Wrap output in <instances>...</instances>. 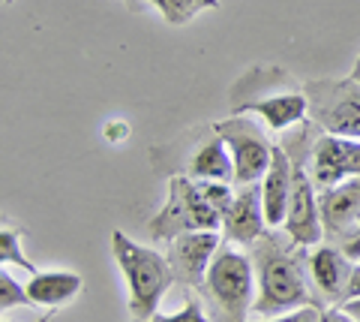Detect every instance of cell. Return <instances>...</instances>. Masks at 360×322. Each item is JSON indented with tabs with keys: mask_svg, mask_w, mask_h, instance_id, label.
<instances>
[{
	"mask_svg": "<svg viewBox=\"0 0 360 322\" xmlns=\"http://www.w3.org/2000/svg\"><path fill=\"white\" fill-rule=\"evenodd\" d=\"M300 244H276V238H258L250 253L252 271H255V304L252 314L258 316H276L288 314L295 307L309 304L307 274L297 259Z\"/></svg>",
	"mask_w": 360,
	"mask_h": 322,
	"instance_id": "cell-1",
	"label": "cell"
},
{
	"mask_svg": "<svg viewBox=\"0 0 360 322\" xmlns=\"http://www.w3.org/2000/svg\"><path fill=\"white\" fill-rule=\"evenodd\" d=\"M111 256L127 283V307L132 322H148L160 314V302L168 286L174 283V271L165 253L144 247V244L123 235L120 229L111 232Z\"/></svg>",
	"mask_w": 360,
	"mask_h": 322,
	"instance_id": "cell-2",
	"label": "cell"
},
{
	"mask_svg": "<svg viewBox=\"0 0 360 322\" xmlns=\"http://www.w3.org/2000/svg\"><path fill=\"white\" fill-rule=\"evenodd\" d=\"M285 70H250L231 91L234 115H258L267 130L285 132L309 115V97L300 87H279Z\"/></svg>",
	"mask_w": 360,
	"mask_h": 322,
	"instance_id": "cell-3",
	"label": "cell"
},
{
	"mask_svg": "<svg viewBox=\"0 0 360 322\" xmlns=\"http://www.w3.org/2000/svg\"><path fill=\"white\" fill-rule=\"evenodd\" d=\"M210 322H250L255 304L252 259L234 247H219L198 286Z\"/></svg>",
	"mask_w": 360,
	"mask_h": 322,
	"instance_id": "cell-4",
	"label": "cell"
},
{
	"mask_svg": "<svg viewBox=\"0 0 360 322\" xmlns=\"http://www.w3.org/2000/svg\"><path fill=\"white\" fill-rule=\"evenodd\" d=\"M201 229H222V217L213 211V205L201 193V184L195 178L172 175L168 178V199L160 214H153L148 232L153 241H174L184 232Z\"/></svg>",
	"mask_w": 360,
	"mask_h": 322,
	"instance_id": "cell-5",
	"label": "cell"
},
{
	"mask_svg": "<svg viewBox=\"0 0 360 322\" xmlns=\"http://www.w3.org/2000/svg\"><path fill=\"white\" fill-rule=\"evenodd\" d=\"M217 132L222 136L225 148L231 154L234 163V187L246 184H262L270 160H274V145L264 136V130L250 120L246 115H234L229 120H217Z\"/></svg>",
	"mask_w": 360,
	"mask_h": 322,
	"instance_id": "cell-6",
	"label": "cell"
},
{
	"mask_svg": "<svg viewBox=\"0 0 360 322\" xmlns=\"http://www.w3.org/2000/svg\"><path fill=\"white\" fill-rule=\"evenodd\" d=\"M303 91L309 97V115L324 132L360 139V82H309Z\"/></svg>",
	"mask_w": 360,
	"mask_h": 322,
	"instance_id": "cell-7",
	"label": "cell"
},
{
	"mask_svg": "<svg viewBox=\"0 0 360 322\" xmlns=\"http://www.w3.org/2000/svg\"><path fill=\"white\" fill-rule=\"evenodd\" d=\"M307 172L312 184L319 187V193L348 181V178H360V139L324 132L315 139Z\"/></svg>",
	"mask_w": 360,
	"mask_h": 322,
	"instance_id": "cell-8",
	"label": "cell"
},
{
	"mask_svg": "<svg viewBox=\"0 0 360 322\" xmlns=\"http://www.w3.org/2000/svg\"><path fill=\"white\" fill-rule=\"evenodd\" d=\"M285 235L288 241L300 244V247H315L324 238V220H321V205H319V187L312 184L309 172L295 163V184H291V199L285 211Z\"/></svg>",
	"mask_w": 360,
	"mask_h": 322,
	"instance_id": "cell-9",
	"label": "cell"
},
{
	"mask_svg": "<svg viewBox=\"0 0 360 322\" xmlns=\"http://www.w3.org/2000/svg\"><path fill=\"white\" fill-rule=\"evenodd\" d=\"M222 238L219 229H201V232H184L174 241H168V262H172L174 280H180L189 290H198L205 274L210 268L213 256L219 253Z\"/></svg>",
	"mask_w": 360,
	"mask_h": 322,
	"instance_id": "cell-10",
	"label": "cell"
},
{
	"mask_svg": "<svg viewBox=\"0 0 360 322\" xmlns=\"http://www.w3.org/2000/svg\"><path fill=\"white\" fill-rule=\"evenodd\" d=\"M189 136H193V148L186 151V160L180 163L177 175L195 178V181H229L231 184L234 163L217 127L210 124V127L189 130Z\"/></svg>",
	"mask_w": 360,
	"mask_h": 322,
	"instance_id": "cell-11",
	"label": "cell"
},
{
	"mask_svg": "<svg viewBox=\"0 0 360 322\" xmlns=\"http://www.w3.org/2000/svg\"><path fill=\"white\" fill-rule=\"evenodd\" d=\"M267 220L262 205V184H246L234 190V202L222 217V235L231 244H255L264 235Z\"/></svg>",
	"mask_w": 360,
	"mask_h": 322,
	"instance_id": "cell-12",
	"label": "cell"
},
{
	"mask_svg": "<svg viewBox=\"0 0 360 322\" xmlns=\"http://www.w3.org/2000/svg\"><path fill=\"white\" fill-rule=\"evenodd\" d=\"M309 277L324 298L330 304H342V295H345V286H348V277H352L354 268V259L348 256L342 247H330V244H315L312 253H309Z\"/></svg>",
	"mask_w": 360,
	"mask_h": 322,
	"instance_id": "cell-13",
	"label": "cell"
},
{
	"mask_svg": "<svg viewBox=\"0 0 360 322\" xmlns=\"http://www.w3.org/2000/svg\"><path fill=\"white\" fill-rule=\"evenodd\" d=\"M291 184H295V163L288 160V154L283 148L274 145V160H270L267 172L262 178V205H264L267 229H279L285 223Z\"/></svg>",
	"mask_w": 360,
	"mask_h": 322,
	"instance_id": "cell-14",
	"label": "cell"
},
{
	"mask_svg": "<svg viewBox=\"0 0 360 322\" xmlns=\"http://www.w3.org/2000/svg\"><path fill=\"white\" fill-rule=\"evenodd\" d=\"M319 205L324 229L333 235H352L360 223V178H348L330 190H321Z\"/></svg>",
	"mask_w": 360,
	"mask_h": 322,
	"instance_id": "cell-15",
	"label": "cell"
},
{
	"mask_svg": "<svg viewBox=\"0 0 360 322\" xmlns=\"http://www.w3.org/2000/svg\"><path fill=\"white\" fill-rule=\"evenodd\" d=\"M25 286H27L33 307L58 310L82 295L84 277L75 271H37V274H30V280Z\"/></svg>",
	"mask_w": 360,
	"mask_h": 322,
	"instance_id": "cell-16",
	"label": "cell"
},
{
	"mask_svg": "<svg viewBox=\"0 0 360 322\" xmlns=\"http://www.w3.org/2000/svg\"><path fill=\"white\" fill-rule=\"evenodd\" d=\"M0 262H4V265H18V268H25L27 274L39 271L37 265L25 256V250H21V232L15 226H4V229H0Z\"/></svg>",
	"mask_w": 360,
	"mask_h": 322,
	"instance_id": "cell-17",
	"label": "cell"
},
{
	"mask_svg": "<svg viewBox=\"0 0 360 322\" xmlns=\"http://www.w3.org/2000/svg\"><path fill=\"white\" fill-rule=\"evenodd\" d=\"M153 4L162 9V16L172 21V25H184V21L193 18L201 6H213L217 0H153Z\"/></svg>",
	"mask_w": 360,
	"mask_h": 322,
	"instance_id": "cell-18",
	"label": "cell"
},
{
	"mask_svg": "<svg viewBox=\"0 0 360 322\" xmlns=\"http://www.w3.org/2000/svg\"><path fill=\"white\" fill-rule=\"evenodd\" d=\"M0 307H4V310H13V307H33L30 295H27V286H21L6 268L0 271Z\"/></svg>",
	"mask_w": 360,
	"mask_h": 322,
	"instance_id": "cell-19",
	"label": "cell"
},
{
	"mask_svg": "<svg viewBox=\"0 0 360 322\" xmlns=\"http://www.w3.org/2000/svg\"><path fill=\"white\" fill-rule=\"evenodd\" d=\"M148 322H210V316H207V310H205V304H201L198 298H189L177 314H156Z\"/></svg>",
	"mask_w": 360,
	"mask_h": 322,
	"instance_id": "cell-20",
	"label": "cell"
},
{
	"mask_svg": "<svg viewBox=\"0 0 360 322\" xmlns=\"http://www.w3.org/2000/svg\"><path fill=\"white\" fill-rule=\"evenodd\" d=\"M262 322H321V310L312 304H303V307L288 310L283 316H264Z\"/></svg>",
	"mask_w": 360,
	"mask_h": 322,
	"instance_id": "cell-21",
	"label": "cell"
},
{
	"mask_svg": "<svg viewBox=\"0 0 360 322\" xmlns=\"http://www.w3.org/2000/svg\"><path fill=\"white\" fill-rule=\"evenodd\" d=\"M105 139L111 142V145H120V142H127L129 139V124H127V120H108V124H105Z\"/></svg>",
	"mask_w": 360,
	"mask_h": 322,
	"instance_id": "cell-22",
	"label": "cell"
},
{
	"mask_svg": "<svg viewBox=\"0 0 360 322\" xmlns=\"http://www.w3.org/2000/svg\"><path fill=\"white\" fill-rule=\"evenodd\" d=\"M354 298H360V262H354V268H352V277H348V286H345V295H342V304L354 302Z\"/></svg>",
	"mask_w": 360,
	"mask_h": 322,
	"instance_id": "cell-23",
	"label": "cell"
},
{
	"mask_svg": "<svg viewBox=\"0 0 360 322\" xmlns=\"http://www.w3.org/2000/svg\"><path fill=\"white\" fill-rule=\"evenodd\" d=\"M321 322H357L352 314H348L345 307H340V304H333V307H328L321 314Z\"/></svg>",
	"mask_w": 360,
	"mask_h": 322,
	"instance_id": "cell-24",
	"label": "cell"
},
{
	"mask_svg": "<svg viewBox=\"0 0 360 322\" xmlns=\"http://www.w3.org/2000/svg\"><path fill=\"white\" fill-rule=\"evenodd\" d=\"M342 250L352 256L354 262H360V229H354L352 235H345V241H342Z\"/></svg>",
	"mask_w": 360,
	"mask_h": 322,
	"instance_id": "cell-25",
	"label": "cell"
},
{
	"mask_svg": "<svg viewBox=\"0 0 360 322\" xmlns=\"http://www.w3.org/2000/svg\"><path fill=\"white\" fill-rule=\"evenodd\" d=\"M340 307H345L348 314H352V316L360 322V298H354V302H345V304H340Z\"/></svg>",
	"mask_w": 360,
	"mask_h": 322,
	"instance_id": "cell-26",
	"label": "cell"
},
{
	"mask_svg": "<svg viewBox=\"0 0 360 322\" xmlns=\"http://www.w3.org/2000/svg\"><path fill=\"white\" fill-rule=\"evenodd\" d=\"M51 316H54V310H45V314H42L37 322H51ZM4 322H6V319H4Z\"/></svg>",
	"mask_w": 360,
	"mask_h": 322,
	"instance_id": "cell-27",
	"label": "cell"
},
{
	"mask_svg": "<svg viewBox=\"0 0 360 322\" xmlns=\"http://www.w3.org/2000/svg\"><path fill=\"white\" fill-rule=\"evenodd\" d=\"M352 79H354V82H360V58L354 61V73H352Z\"/></svg>",
	"mask_w": 360,
	"mask_h": 322,
	"instance_id": "cell-28",
	"label": "cell"
},
{
	"mask_svg": "<svg viewBox=\"0 0 360 322\" xmlns=\"http://www.w3.org/2000/svg\"><path fill=\"white\" fill-rule=\"evenodd\" d=\"M357 229H360V223H357Z\"/></svg>",
	"mask_w": 360,
	"mask_h": 322,
	"instance_id": "cell-29",
	"label": "cell"
}]
</instances>
